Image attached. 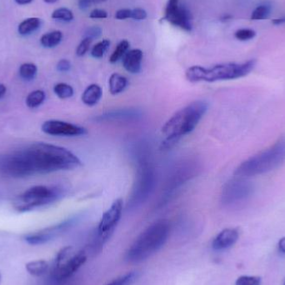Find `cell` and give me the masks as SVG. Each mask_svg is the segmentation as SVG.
<instances>
[{
  "label": "cell",
  "instance_id": "cell-1",
  "mask_svg": "<svg viewBox=\"0 0 285 285\" xmlns=\"http://www.w3.org/2000/svg\"><path fill=\"white\" fill-rule=\"evenodd\" d=\"M34 174H49L80 167L82 162L71 151L46 143H36L25 149Z\"/></svg>",
  "mask_w": 285,
  "mask_h": 285
},
{
  "label": "cell",
  "instance_id": "cell-2",
  "mask_svg": "<svg viewBox=\"0 0 285 285\" xmlns=\"http://www.w3.org/2000/svg\"><path fill=\"white\" fill-rule=\"evenodd\" d=\"M207 110V103L197 100L176 112L162 127V133L167 138L162 143L161 149L172 148L181 137L192 132Z\"/></svg>",
  "mask_w": 285,
  "mask_h": 285
},
{
  "label": "cell",
  "instance_id": "cell-3",
  "mask_svg": "<svg viewBox=\"0 0 285 285\" xmlns=\"http://www.w3.org/2000/svg\"><path fill=\"white\" fill-rule=\"evenodd\" d=\"M170 224L166 219L154 222L148 227L128 250V260L131 263H139L149 259L158 252L167 242L170 235Z\"/></svg>",
  "mask_w": 285,
  "mask_h": 285
},
{
  "label": "cell",
  "instance_id": "cell-4",
  "mask_svg": "<svg viewBox=\"0 0 285 285\" xmlns=\"http://www.w3.org/2000/svg\"><path fill=\"white\" fill-rule=\"evenodd\" d=\"M255 59H250L245 63H227L216 64L210 68L202 66H192L185 73L189 82L214 83L217 81L232 80L243 78L255 68Z\"/></svg>",
  "mask_w": 285,
  "mask_h": 285
},
{
  "label": "cell",
  "instance_id": "cell-5",
  "mask_svg": "<svg viewBox=\"0 0 285 285\" xmlns=\"http://www.w3.org/2000/svg\"><path fill=\"white\" fill-rule=\"evenodd\" d=\"M285 160V139L256 155L243 161L237 169L234 175L238 177H251L264 175L278 168Z\"/></svg>",
  "mask_w": 285,
  "mask_h": 285
},
{
  "label": "cell",
  "instance_id": "cell-6",
  "mask_svg": "<svg viewBox=\"0 0 285 285\" xmlns=\"http://www.w3.org/2000/svg\"><path fill=\"white\" fill-rule=\"evenodd\" d=\"M86 260L87 255L84 251L75 253L71 246L63 248L55 257L53 277L59 281L70 278L85 264Z\"/></svg>",
  "mask_w": 285,
  "mask_h": 285
},
{
  "label": "cell",
  "instance_id": "cell-7",
  "mask_svg": "<svg viewBox=\"0 0 285 285\" xmlns=\"http://www.w3.org/2000/svg\"><path fill=\"white\" fill-rule=\"evenodd\" d=\"M59 197L58 189L47 186H33L25 191L14 200V206L19 212H28L35 208L49 205Z\"/></svg>",
  "mask_w": 285,
  "mask_h": 285
},
{
  "label": "cell",
  "instance_id": "cell-8",
  "mask_svg": "<svg viewBox=\"0 0 285 285\" xmlns=\"http://www.w3.org/2000/svg\"><path fill=\"white\" fill-rule=\"evenodd\" d=\"M0 171L11 178H24L34 175L26 150L14 152L0 158Z\"/></svg>",
  "mask_w": 285,
  "mask_h": 285
},
{
  "label": "cell",
  "instance_id": "cell-9",
  "mask_svg": "<svg viewBox=\"0 0 285 285\" xmlns=\"http://www.w3.org/2000/svg\"><path fill=\"white\" fill-rule=\"evenodd\" d=\"M254 186L251 182L243 179H233L228 182L222 193V202L224 205H238L247 200L252 195Z\"/></svg>",
  "mask_w": 285,
  "mask_h": 285
},
{
  "label": "cell",
  "instance_id": "cell-10",
  "mask_svg": "<svg viewBox=\"0 0 285 285\" xmlns=\"http://www.w3.org/2000/svg\"><path fill=\"white\" fill-rule=\"evenodd\" d=\"M163 20L184 30H192V19L189 10L179 4V0H169Z\"/></svg>",
  "mask_w": 285,
  "mask_h": 285
},
{
  "label": "cell",
  "instance_id": "cell-11",
  "mask_svg": "<svg viewBox=\"0 0 285 285\" xmlns=\"http://www.w3.org/2000/svg\"><path fill=\"white\" fill-rule=\"evenodd\" d=\"M123 206L122 198H117L102 216L98 227V236L103 240L106 241L110 237L111 233H113V229L120 220Z\"/></svg>",
  "mask_w": 285,
  "mask_h": 285
},
{
  "label": "cell",
  "instance_id": "cell-12",
  "mask_svg": "<svg viewBox=\"0 0 285 285\" xmlns=\"http://www.w3.org/2000/svg\"><path fill=\"white\" fill-rule=\"evenodd\" d=\"M76 222L75 218L69 219L65 221L62 222L60 224H56L54 226L49 227L47 229H41V230L28 233L24 236V240L26 241L28 245H41L48 243L54 238H57L68 229H70Z\"/></svg>",
  "mask_w": 285,
  "mask_h": 285
},
{
  "label": "cell",
  "instance_id": "cell-13",
  "mask_svg": "<svg viewBox=\"0 0 285 285\" xmlns=\"http://www.w3.org/2000/svg\"><path fill=\"white\" fill-rule=\"evenodd\" d=\"M41 129L43 132L53 136L73 137L87 134L85 128L60 120L46 121L43 124Z\"/></svg>",
  "mask_w": 285,
  "mask_h": 285
},
{
  "label": "cell",
  "instance_id": "cell-14",
  "mask_svg": "<svg viewBox=\"0 0 285 285\" xmlns=\"http://www.w3.org/2000/svg\"><path fill=\"white\" fill-rule=\"evenodd\" d=\"M153 175L150 168L144 166L141 171L139 172L138 181L136 182V187L134 189L133 193V203H141L148 197L151 185L153 184Z\"/></svg>",
  "mask_w": 285,
  "mask_h": 285
},
{
  "label": "cell",
  "instance_id": "cell-15",
  "mask_svg": "<svg viewBox=\"0 0 285 285\" xmlns=\"http://www.w3.org/2000/svg\"><path fill=\"white\" fill-rule=\"evenodd\" d=\"M239 237L237 229H225L215 237L212 247L215 250H224L235 245Z\"/></svg>",
  "mask_w": 285,
  "mask_h": 285
},
{
  "label": "cell",
  "instance_id": "cell-16",
  "mask_svg": "<svg viewBox=\"0 0 285 285\" xmlns=\"http://www.w3.org/2000/svg\"><path fill=\"white\" fill-rule=\"evenodd\" d=\"M143 52L139 49L131 50L123 58L124 68L131 73H139L141 71Z\"/></svg>",
  "mask_w": 285,
  "mask_h": 285
},
{
  "label": "cell",
  "instance_id": "cell-17",
  "mask_svg": "<svg viewBox=\"0 0 285 285\" xmlns=\"http://www.w3.org/2000/svg\"><path fill=\"white\" fill-rule=\"evenodd\" d=\"M101 88L98 85H91L86 88L85 92L83 93L82 101L88 106H94L99 103L102 98Z\"/></svg>",
  "mask_w": 285,
  "mask_h": 285
},
{
  "label": "cell",
  "instance_id": "cell-18",
  "mask_svg": "<svg viewBox=\"0 0 285 285\" xmlns=\"http://www.w3.org/2000/svg\"><path fill=\"white\" fill-rule=\"evenodd\" d=\"M127 78L119 73H114L110 76L109 80V92L112 95H119L127 88Z\"/></svg>",
  "mask_w": 285,
  "mask_h": 285
},
{
  "label": "cell",
  "instance_id": "cell-19",
  "mask_svg": "<svg viewBox=\"0 0 285 285\" xmlns=\"http://www.w3.org/2000/svg\"><path fill=\"white\" fill-rule=\"evenodd\" d=\"M49 269H50V264L44 259L28 262L25 264L26 271L30 275L34 276V277H41V276L45 275Z\"/></svg>",
  "mask_w": 285,
  "mask_h": 285
},
{
  "label": "cell",
  "instance_id": "cell-20",
  "mask_svg": "<svg viewBox=\"0 0 285 285\" xmlns=\"http://www.w3.org/2000/svg\"><path fill=\"white\" fill-rule=\"evenodd\" d=\"M140 115L139 111L133 109H122V110L112 111L110 113L100 116L101 120H110V119H123V118H135Z\"/></svg>",
  "mask_w": 285,
  "mask_h": 285
},
{
  "label": "cell",
  "instance_id": "cell-21",
  "mask_svg": "<svg viewBox=\"0 0 285 285\" xmlns=\"http://www.w3.org/2000/svg\"><path fill=\"white\" fill-rule=\"evenodd\" d=\"M41 20L38 18H28L22 21L18 27V32L21 35H28L40 27Z\"/></svg>",
  "mask_w": 285,
  "mask_h": 285
},
{
  "label": "cell",
  "instance_id": "cell-22",
  "mask_svg": "<svg viewBox=\"0 0 285 285\" xmlns=\"http://www.w3.org/2000/svg\"><path fill=\"white\" fill-rule=\"evenodd\" d=\"M63 39V33L61 31L55 30L45 33L40 38L41 45L45 48H55L61 43Z\"/></svg>",
  "mask_w": 285,
  "mask_h": 285
},
{
  "label": "cell",
  "instance_id": "cell-23",
  "mask_svg": "<svg viewBox=\"0 0 285 285\" xmlns=\"http://www.w3.org/2000/svg\"><path fill=\"white\" fill-rule=\"evenodd\" d=\"M38 72V68L32 63H25L19 68V75L24 80L31 81L35 78Z\"/></svg>",
  "mask_w": 285,
  "mask_h": 285
},
{
  "label": "cell",
  "instance_id": "cell-24",
  "mask_svg": "<svg viewBox=\"0 0 285 285\" xmlns=\"http://www.w3.org/2000/svg\"><path fill=\"white\" fill-rule=\"evenodd\" d=\"M130 44L128 40H122L121 41L117 47H116L115 50L113 51V54L111 55L110 58H109V62L111 64H115L117 62L119 61L121 59H123L125 55H126V53L128 52V50L130 49Z\"/></svg>",
  "mask_w": 285,
  "mask_h": 285
},
{
  "label": "cell",
  "instance_id": "cell-25",
  "mask_svg": "<svg viewBox=\"0 0 285 285\" xmlns=\"http://www.w3.org/2000/svg\"><path fill=\"white\" fill-rule=\"evenodd\" d=\"M45 94L42 90H35L31 92L27 96L26 104L28 108L34 109L44 103L45 99Z\"/></svg>",
  "mask_w": 285,
  "mask_h": 285
},
{
  "label": "cell",
  "instance_id": "cell-26",
  "mask_svg": "<svg viewBox=\"0 0 285 285\" xmlns=\"http://www.w3.org/2000/svg\"><path fill=\"white\" fill-rule=\"evenodd\" d=\"M54 92L59 99H65L71 98L73 95V89L70 85L59 83L54 87Z\"/></svg>",
  "mask_w": 285,
  "mask_h": 285
},
{
  "label": "cell",
  "instance_id": "cell-27",
  "mask_svg": "<svg viewBox=\"0 0 285 285\" xmlns=\"http://www.w3.org/2000/svg\"><path fill=\"white\" fill-rule=\"evenodd\" d=\"M109 46H110V41L108 39L100 41L93 47L92 50H91V55L95 59H100L105 55Z\"/></svg>",
  "mask_w": 285,
  "mask_h": 285
},
{
  "label": "cell",
  "instance_id": "cell-28",
  "mask_svg": "<svg viewBox=\"0 0 285 285\" xmlns=\"http://www.w3.org/2000/svg\"><path fill=\"white\" fill-rule=\"evenodd\" d=\"M271 12V9L269 5H259L251 14V19L252 20H264L269 18V14Z\"/></svg>",
  "mask_w": 285,
  "mask_h": 285
},
{
  "label": "cell",
  "instance_id": "cell-29",
  "mask_svg": "<svg viewBox=\"0 0 285 285\" xmlns=\"http://www.w3.org/2000/svg\"><path fill=\"white\" fill-rule=\"evenodd\" d=\"M53 19H59L64 22L72 21L73 19V12L67 8H59L57 9L51 15Z\"/></svg>",
  "mask_w": 285,
  "mask_h": 285
},
{
  "label": "cell",
  "instance_id": "cell-30",
  "mask_svg": "<svg viewBox=\"0 0 285 285\" xmlns=\"http://www.w3.org/2000/svg\"><path fill=\"white\" fill-rule=\"evenodd\" d=\"M136 278V272H130V273H125L124 275L113 279V281H111L110 283L106 285H128L133 283Z\"/></svg>",
  "mask_w": 285,
  "mask_h": 285
},
{
  "label": "cell",
  "instance_id": "cell-31",
  "mask_svg": "<svg viewBox=\"0 0 285 285\" xmlns=\"http://www.w3.org/2000/svg\"><path fill=\"white\" fill-rule=\"evenodd\" d=\"M262 279L259 276H240L236 280L235 285H261Z\"/></svg>",
  "mask_w": 285,
  "mask_h": 285
},
{
  "label": "cell",
  "instance_id": "cell-32",
  "mask_svg": "<svg viewBox=\"0 0 285 285\" xmlns=\"http://www.w3.org/2000/svg\"><path fill=\"white\" fill-rule=\"evenodd\" d=\"M235 38L239 41H248L253 39L256 36V32L250 28H241L234 33Z\"/></svg>",
  "mask_w": 285,
  "mask_h": 285
},
{
  "label": "cell",
  "instance_id": "cell-33",
  "mask_svg": "<svg viewBox=\"0 0 285 285\" xmlns=\"http://www.w3.org/2000/svg\"><path fill=\"white\" fill-rule=\"evenodd\" d=\"M92 41L93 38H90V37H85L81 41L80 44L78 45V48H77V50H76V55H77V56L82 57L86 55V53L90 50V45H91Z\"/></svg>",
  "mask_w": 285,
  "mask_h": 285
},
{
  "label": "cell",
  "instance_id": "cell-34",
  "mask_svg": "<svg viewBox=\"0 0 285 285\" xmlns=\"http://www.w3.org/2000/svg\"><path fill=\"white\" fill-rule=\"evenodd\" d=\"M147 18V12L145 10L140 8H137L135 10H132V16L131 19H135L137 21H140V20H144Z\"/></svg>",
  "mask_w": 285,
  "mask_h": 285
},
{
  "label": "cell",
  "instance_id": "cell-35",
  "mask_svg": "<svg viewBox=\"0 0 285 285\" xmlns=\"http://www.w3.org/2000/svg\"><path fill=\"white\" fill-rule=\"evenodd\" d=\"M132 16V10L129 9H122L116 12L115 18L119 20H125V19H131Z\"/></svg>",
  "mask_w": 285,
  "mask_h": 285
},
{
  "label": "cell",
  "instance_id": "cell-36",
  "mask_svg": "<svg viewBox=\"0 0 285 285\" xmlns=\"http://www.w3.org/2000/svg\"><path fill=\"white\" fill-rule=\"evenodd\" d=\"M102 30L101 28L98 26L90 27L88 28L86 31V37H90V38H98L99 36L101 35Z\"/></svg>",
  "mask_w": 285,
  "mask_h": 285
},
{
  "label": "cell",
  "instance_id": "cell-37",
  "mask_svg": "<svg viewBox=\"0 0 285 285\" xmlns=\"http://www.w3.org/2000/svg\"><path fill=\"white\" fill-rule=\"evenodd\" d=\"M90 17L91 19H106L108 17V13L104 10L95 9L90 13Z\"/></svg>",
  "mask_w": 285,
  "mask_h": 285
},
{
  "label": "cell",
  "instance_id": "cell-38",
  "mask_svg": "<svg viewBox=\"0 0 285 285\" xmlns=\"http://www.w3.org/2000/svg\"><path fill=\"white\" fill-rule=\"evenodd\" d=\"M71 68L70 62L67 59H61L59 63L57 64V69L59 72H67Z\"/></svg>",
  "mask_w": 285,
  "mask_h": 285
},
{
  "label": "cell",
  "instance_id": "cell-39",
  "mask_svg": "<svg viewBox=\"0 0 285 285\" xmlns=\"http://www.w3.org/2000/svg\"><path fill=\"white\" fill-rule=\"evenodd\" d=\"M90 0H79L78 2V7L81 10H86L90 7Z\"/></svg>",
  "mask_w": 285,
  "mask_h": 285
},
{
  "label": "cell",
  "instance_id": "cell-40",
  "mask_svg": "<svg viewBox=\"0 0 285 285\" xmlns=\"http://www.w3.org/2000/svg\"><path fill=\"white\" fill-rule=\"evenodd\" d=\"M278 246L279 251L285 255V237H283V238H281L280 239H279Z\"/></svg>",
  "mask_w": 285,
  "mask_h": 285
},
{
  "label": "cell",
  "instance_id": "cell-41",
  "mask_svg": "<svg viewBox=\"0 0 285 285\" xmlns=\"http://www.w3.org/2000/svg\"><path fill=\"white\" fill-rule=\"evenodd\" d=\"M272 24H274V25H281V24H285V16L273 19Z\"/></svg>",
  "mask_w": 285,
  "mask_h": 285
},
{
  "label": "cell",
  "instance_id": "cell-42",
  "mask_svg": "<svg viewBox=\"0 0 285 285\" xmlns=\"http://www.w3.org/2000/svg\"><path fill=\"white\" fill-rule=\"evenodd\" d=\"M6 91H7V89L5 85L0 84V99H2L3 97L5 96Z\"/></svg>",
  "mask_w": 285,
  "mask_h": 285
},
{
  "label": "cell",
  "instance_id": "cell-43",
  "mask_svg": "<svg viewBox=\"0 0 285 285\" xmlns=\"http://www.w3.org/2000/svg\"><path fill=\"white\" fill-rule=\"evenodd\" d=\"M19 5H26L33 2V0H14Z\"/></svg>",
  "mask_w": 285,
  "mask_h": 285
},
{
  "label": "cell",
  "instance_id": "cell-44",
  "mask_svg": "<svg viewBox=\"0 0 285 285\" xmlns=\"http://www.w3.org/2000/svg\"><path fill=\"white\" fill-rule=\"evenodd\" d=\"M231 18H232V16H230V15H228V14H227V15H224V16L222 17L221 18V21H229V20H230Z\"/></svg>",
  "mask_w": 285,
  "mask_h": 285
},
{
  "label": "cell",
  "instance_id": "cell-45",
  "mask_svg": "<svg viewBox=\"0 0 285 285\" xmlns=\"http://www.w3.org/2000/svg\"><path fill=\"white\" fill-rule=\"evenodd\" d=\"M107 0H90V4H101V3L105 2Z\"/></svg>",
  "mask_w": 285,
  "mask_h": 285
},
{
  "label": "cell",
  "instance_id": "cell-46",
  "mask_svg": "<svg viewBox=\"0 0 285 285\" xmlns=\"http://www.w3.org/2000/svg\"><path fill=\"white\" fill-rule=\"evenodd\" d=\"M44 1L47 4H55V3L58 2L59 0H44Z\"/></svg>",
  "mask_w": 285,
  "mask_h": 285
},
{
  "label": "cell",
  "instance_id": "cell-47",
  "mask_svg": "<svg viewBox=\"0 0 285 285\" xmlns=\"http://www.w3.org/2000/svg\"><path fill=\"white\" fill-rule=\"evenodd\" d=\"M1 279H2V275H1V273H0V283H1Z\"/></svg>",
  "mask_w": 285,
  "mask_h": 285
},
{
  "label": "cell",
  "instance_id": "cell-48",
  "mask_svg": "<svg viewBox=\"0 0 285 285\" xmlns=\"http://www.w3.org/2000/svg\"><path fill=\"white\" fill-rule=\"evenodd\" d=\"M283 285H285V283H284V284H283Z\"/></svg>",
  "mask_w": 285,
  "mask_h": 285
}]
</instances>
